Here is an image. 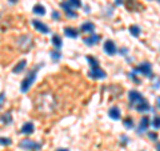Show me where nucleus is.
I'll use <instances>...</instances> for the list:
<instances>
[{
    "label": "nucleus",
    "instance_id": "1",
    "mask_svg": "<svg viewBox=\"0 0 160 151\" xmlns=\"http://www.w3.org/2000/svg\"><path fill=\"white\" fill-rule=\"evenodd\" d=\"M128 100H129V104L136 108L139 112H144V111H149V110H151L148 102L136 90H132V91L128 92Z\"/></svg>",
    "mask_w": 160,
    "mask_h": 151
},
{
    "label": "nucleus",
    "instance_id": "2",
    "mask_svg": "<svg viewBox=\"0 0 160 151\" xmlns=\"http://www.w3.org/2000/svg\"><path fill=\"white\" fill-rule=\"evenodd\" d=\"M39 68H40V67H33V68L31 70V71L28 72V75H27V76L23 79L22 86H20V91H22V92H27L28 90L31 88V86L33 84L35 79H36V75H38Z\"/></svg>",
    "mask_w": 160,
    "mask_h": 151
},
{
    "label": "nucleus",
    "instance_id": "3",
    "mask_svg": "<svg viewBox=\"0 0 160 151\" xmlns=\"http://www.w3.org/2000/svg\"><path fill=\"white\" fill-rule=\"evenodd\" d=\"M55 107V99L51 96V95H42L39 100V110L44 112H51Z\"/></svg>",
    "mask_w": 160,
    "mask_h": 151
},
{
    "label": "nucleus",
    "instance_id": "4",
    "mask_svg": "<svg viewBox=\"0 0 160 151\" xmlns=\"http://www.w3.org/2000/svg\"><path fill=\"white\" fill-rule=\"evenodd\" d=\"M19 146H20V148H23L26 151H39L40 147H42V144L33 142L31 139H23L22 142L19 143Z\"/></svg>",
    "mask_w": 160,
    "mask_h": 151
},
{
    "label": "nucleus",
    "instance_id": "5",
    "mask_svg": "<svg viewBox=\"0 0 160 151\" xmlns=\"http://www.w3.org/2000/svg\"><path fill=\"white\" fill-rule=\"evenodd\" d=\"M18 46L23 49V51H28L32 47V38L29 35H24V36L19 38L18 40Z\"/></svg>",
    "mask_w": 160,
    "mask_h": 151
},
{
    "label": "nucleus",
    "instance_id": "6",
    "mask_svg": "<svg viewBox=\"0 0 160 151\" xmlns=\"http://www.w3.org/2000/svg\"><path fill=\"white\" fill-rule=\"evenodd\" d=\"M135 71H138V72H140L142 75H144V76H151V74H152V66L149 64L148 62H146V63H142L140 66L135 70Z\"/></svg>",
    "mask_w": 160,
    "mask_h": 151
},
{
    "label": "nucleus",
    "instance_id": "7",
    "mask_svg": "<svg viewBox=\"0 0 160 151\" xmlns=\"http://www.w3.org/2000/svg\"><path fill=\"white\" fill-rule=\"evenodd\" d=\"M32 26L35 29H38V32H42V34H49V27L47 24H44L43 22L40 20H32Z\"/></svg>",
    "mask_w": 160,
    "mask_h": 151
},
{
    "label": "nucleus",
    "instance_id": "8",
    "mask_svg": "<svg viewBox=\"0 0 160 151\" xmlns=\"http://www.w3.org/2000/svg\"><path fill=\"white\" fill-rule=\"evenodd\" d=\"M89 78H92V79H104L106 78V72H104L100 67L91 68V71H89Z\"/></svg>",
    "mask_w": 160,
    "mask_h": 151
},
{
    "label": "nucleus",
    "instance_id": "9",
    "mask_svg": "<svg viewBox=\"0 0 160 151\" xmlns=\"http://www.w3.org/2000/svg\"><path fill=\"white\" fill-rule=\"evenodd\" d=\"M104 51H106V54H108V55H115L118 51L116 44H115L112 40H107V42L104 43Z\"/></svg>",
    "mask_w": 160,
    "mask_h": 151
},
{
    "label": "nucleus",
    "instance_id": "10",
    "mask_svg": "<svg viewBox=\"0 0 160 151\" xmlns=\"http://www.w3.org/2000/svg\"><path fill=\"white\" fill-rule=\"evenodd\" d=\"M80 31L82 32H86V34H93L95 31V26L91 22H87V23H83L82 27H80Z\"/></svg>",
    "mask_w": 160,
    "mask_h": 151
},
{
    "label": "nucleus",
    "instance_id": "11",
    "mask_svg": "<svg viewBox=\"0 0 160 151\" xmlns=\"http://www.w3.org/2000/svg\"><path fill=\"white\" fill-rule=\"evenodd\" d=\"M100 40V36L96 34H91V36H88L84 39V43L87 44V46H93V44H96Z\"/></svg>",
    "mask_w": 160,
    "mask_h": 151
},
{
    "label": "nucleus",
    "instance_id": "12",
    "mask_svg": "<svg viewBox=\"0 0 160 151\" xmlns=\"http://www.w3.org/2000/svg\"><path fill=\"white\" fill-rule=\"evenodd\" d=\"M33 131H35V126H33L32 122H28L22 127V133L26 134V135H31Z\"/></svg>",
    "mask_w": 160,
    "mask_h": 151
},
{
    "label": "nucleus",
    "instance_id": "13",
    "mask_svg": "<svg viewBox=\"0 0 160 151\" xmlns=\"http://www.w3.org/2000/svg\"><path fill=\"white\" fill-rule=\"evenodd\" d=\"M148 126H149V118L148 117L142 118V120H140V126H139V133L146 131V130L148 128Z\"/></svg>",
    "mask_w": 160,
    "mask_h": 151
},
{
    "label": "nucleus",
    "instance_id": "14",
    "mask_svg": "<svg viewBox=\"0 0 160 151\" xmlns=\"http://www.w3.org/2000/svg\"><path fill=\"white\" fill-rule=\"evenodd\" d=\"M108 114H109V117H111L113 120L120 119V110H119L118 107H112V108H109Z\"/></svg>",
    "mask_w": 160,
    "mask_h": 151
},
{
    "label": "nucleus",
    "instance_id": "15",
    "mask_svg": "<svg viewBox=\"0 0 160 151\" xmlns=\"http://www.w3.org/2000/svg\"><path fill=\"white\" fill-rule=\"evenodd\" d=\"M64 32H66L67 36L71 38V39H76V38L79 36V32H78L75 28H68V27H67L66 29H64Z\"/></svg>",
    "mask_w": 160,
    "mask_h": 151
},
{
    "label": "nucleus",
    "instance_id": "16",
    "mask_svg": "<svg viewBox=\"0 0 160 151\" xmlns=\"http://www.w3.org/2000/svg\"><path fill=\"white\" fill-rule=\"evenodd\" d=\"M26 64H27V60H20V62L18 63V66L13 67V72H15V74L22 72L23 70H24V67H26Z\"/></svg>",
    "mask_w": 160,
    "mask_h": 151
},
{
    "label": "nucleus",
    "instance_id": "17",
    "mask_svg": "<svg viewBox=\"0 0 160 151\" xmlns=\"http://www.w3.org/2000/svg\"><path fill=\"white\" fill-rule=\"evenodd\" d=\"M52 44H53V46L56 47V48H60V47L63 46L62 38H60L59 35H53V36H52Z\"/></svg>",
    "mask_w": 160,
    "mask_h": 151
},
{
    "label": "nucleus",
    "instance_id": "18",
    "mask_svg": "<svg viewBox=\"0 0 160 151\" xmlns=\"http://www.w3.org/2000/svg\"><path fill=\"white\" fill-rule=\"evenodd\" d=\"M33 13H36V15H46V8H44L42 4H36V6L33 7Z\"/></svg>",
    "mask_w": 160,
    "mask_h": 151
},
{
    "label": "nucleus",
    "instance_id": "19",
    "mask_svg": "<svg viewBox=\"0 0 160 151\" xmlns=\"http://www.w3.org/2000/svg\"><path fill=\"white\" fill-rule=\"evenodd\" d=\"M87 60H88V63H89V66H91V68H98L99 67V62H98L96 58L87 56Z\"/></svg>",
    "mask_w": 160,
    "mask_h": 151
},
{
    "label": "nucleus",
    "instance_id": "20",
    "mask_svg": "<svg viewBox=\"0 0 160 151\" xmlns=\"http://www.w3.org/2000/svg\"><path fill=\"white\" fill-rule=\"evenodd\" d=\"M68 4L71 6L72 8H79L82 7V0H67Z\"/></svg>",
    "mask_w": 160,
    "mask_h": 151
},
{
    "label": "nucleus",
    "instance_id": "21",
    "mask_svg": "<svg viewBox=\"0 0 160 151\" xmlns=\"http://www.w3.org/2000/svg\"><path fill=\"white\" fill-rule=\"evenodd\" d=\"M152 127L153 128H160V117L159 115H155L153 119H152Z\"/></svg>",
    "mask_w": 160,
    "mask_h": 151
},
{
    "label": "nucleus",
    "instance_id": "22",
    "mask_svg": "<svg viewBox=\"0 0 160 151\" xmlns=\"http://www.w3.org/2000/svg\"><path fill=\"white\" fill-rule=\"evenodd\" d=\"M129 31H131L132 36H139V35H140V28L138 26H131V27H129Z\"/></svg>",
    "mask_w": 160,
    "mask_h": 151
},
{
    "label": "nucleus",
    "instance_id": "23",
    "mask_svg": "<svg viewBox=\"0 0 160 151\" xmlns=\"http://www.w3.org/2000/svg\"><path fill=\"white\" fill-rule=\"evenodd\" d=\"M2 122L6 123V124L11 123V122H12V119H11V112H7L6 115H3V117H2Z\"/></svg>",
    "mask_w": 160,
    "mask_h": 151
},
{
    "label": "nucleus",
    "instance_id": "24",
    "mask_svg": "<svg viewBox=\"0 0 160 151\" xmlns=\"http://www.w3.org/2000/svg\"><path fill=\"white\" fill-rule=\"evenodd\" d=\"M123 123H124V126H126L127 128H133V120H132V118H126L123 120Z\"/></svg>",
    "mask_w": 160,
    "mask_h": 151
},
{
    "label": "nucleus",
    "instance_id": "25",
    "mask_svg": "<svg viewBox=\"0 0 160 151\" xmlns=\"http://www.w3.org/2000/svg\"><path fill=\"white\" fill-rule=\"evenodd\" d=\"M12 143V140L9 139V138H0V144H3V146H9Z\"/></svg>",
    "mask_w": 160,
    "mask_h": 151
},
{
    "label": "nucleus",
    "instance_id": "26",
    "mask_svg": "<svg viewBox=\"0 0 160 151\" xmlns=\"http://www.w3.org/2000/svg\"><path fill=\"white\" fill-rule=\"evenodd\" d=\"M4 100H6V94L2 92L0 94V108L3 107V104H4Z\"/></svg>",
    "mask_w": 160,
    "mask_h": 151
},
{
    "label": "nucleus",
    "instance_id": "27",
    "mask_svg": "<svg viewBox=\"0 0 160 151\" xmlns=\"http://www.w3.org/2000/svg\"><path fill=\"white\" fill-rule=\"evenodd\" d=\"M51 56H52L53 60H58V59H60V54H58V52H51Z\"/></svg>",
    "mask_w": 160,
    "mask_h": 151
},
{
    "label": "nucleus",
    "instance_id": "28",
    "mask_svg": "<svg viewBox=\"0 0 160 151\" xmlns=\"http://www.w3.org/2000/svg\"><path fill=\"white\" fill-rule=\"evenodd\" d=\"M148 137H149V139H151V140H156L158 135L155 134V133H149V134H148Z\"/></svg>",
    "mask_w": 160,
    "mask_h": 151
},
{
    "label": "nucleus",
    "instance_id": "29",
    "mask_svg": "<svg viewBox=\"0 0 160 151\" xmlns=\"http://www.w3.org/2000/svg\"><path fill=\"white\" fill-rule=\"evenodd\" d=\"M52 18H53L55 20H59V19H60V13H58L56 11H53V12H52Z\"/></svg>",
    "mask_w": 160,
    "mask_h": 151
},
{
    "label": "nucleus",
    "instance_id": "30",
    "mask_svg": "<svg viewBox=\"0 0 160 151\" xmlns=\"http://www.w3.org/2000/svg\"><path fill=\"white\" fill-rule=\"evenodd\" d=\"M56 151H69V150H66V148H58Z\"/></svg>",
    "mask_w": 160,
    "mask_h": 151
},
{
    "label": "nucleus",
    "instance_id": "31",
    "mask_svg": "<svg viewBox=\"0 0 160 151\" xmlns=\"http://www.w3.org/2000/svg\"><path fill=\"white\" fill-rule=\"evenodd\" d=\"M123 3V0H116V4H122Z\"/></svg>",
    "mask_w": 160,
    "mask_h": 151
},
{
    "label": "nucleus",
    "instance_id": "32",
    "mask_svg": "<svg viewBox=\"0 0 160 151\" xmlns=\"http://www.w3.org/2000/svg\"><path fill=\"white\" fill-rule=\"evenodd\" d=\"M158 106H159V108H160V98H158Z\"/></svg>",
    "mask_w": 160,
    "mask_h": 151
},
{
    "label": "nucleus",
    "instance_id": "33",
    "mask_svg": "<svg viewBox=\"0 0 160 151\" xmlns=\"http://www.w3.org/2000/svg\"><path fill=\"white\" fill-rule=\"evenodd\" d=\"M156 148H158V151H160V143H158V146H156Z\"/></svg>",
    "mask_w": 160,
    "mask_h": 151
},
{
    "label": "nucleus",
    "instance_id": "34",
    "mask_svg": "<svg viewBox=\"0 0 160 151\" xmlns=\"http://www.w3.org/2000/svg\"><path fill=\"white\" fill-rule=\"evenodd\" d=\"M9 2H11V3H16L18 0H9Z\"/></svg>",
    "mask_w": 160,
    "mask_h": 151
},
{
    "label": "nucleus",
    "instance_id": "35",
    "mask_svg": "<svg viewBox=\"0 0 160 151\" xmlns=\"http://www.w3.org/2000/svg\"><path fill=\"white\" fill-rule=\"evenodd\" d=\"M158 2H160V0H158Z\"/></svg>",
    "mask_w": 160,
    "mask_h": 151
}]
</instances>
